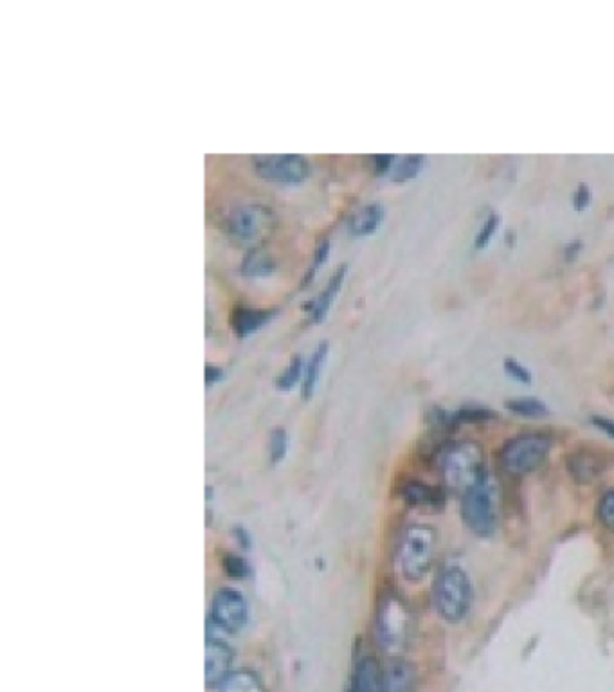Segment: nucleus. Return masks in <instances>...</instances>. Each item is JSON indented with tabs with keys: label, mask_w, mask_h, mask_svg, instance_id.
Masks as SVG:
<instances>
[{
	"label": "nucleus",
	"mask_w": 614,
	"mask_h": 692,
	"mask_svg": "<svg viewBox=\"0 0 614 692\" xmlns=\"http://www.w3.org/2000/svg\"><path fill=\"white\" fill-rule=\"evenodd\" d=\"M441 476L445 487L463 497L486 478L483 449L475 442L454 443L441 458Z\"/></svg>",
	"instance_id": "f257e3e1"
},
{
	"label": "nucleus",
	"mask_w": 614,
	"mask_h": 692,
	"mask_svg": "<svg viewBox=\"0 0 614 692\" xmlns=\"http://www.w3.org/2000/svg\"><path fill=\"white\" fill-rule=\"evenodd\" d=\"M438 535L430 524H411L403 530L396 550V562L405 580L418 582L430 569Z\"/></svg>",
	"instance_id": "f03ea898"
},
{
	"label": "nucleus",
	"mask_w": 614,
	"mask_h": 692,
	"mask_svg": "<svg viewBox=\"0 0 614 692\" xmlns=\"http://www.w3.org/2000/svg\"><path fill=\"white\" fill-rule=\"evenodd\" d=\"M472 584L459 566H445L434 584V606L438 615L450 622H461L470 609Z\"/></svg>",
	"instance_id": "7ed1b4c3"
},
{
	"label": "nucleus",
	"mask_w": 614,
	"mask_h": 692,
	"mask_svg": "<svg viewBox=\"0 0 614 692\" xmlns=\"http://www.w3.org/2000/svg\"><path fill=\"white\" fill-rule=\"evenodd\" d=\"M551 445V436L544 432H520L502 445L499 460L506 472L515 476H526L537 470L546 461Z\"/></svg>",
	"instance_id": "20e7f679"
},
{
	"label": "nucleus",
	"mask_w": 614,
	"mask_h": 692,
	"mask_svg": "<svg viewBox=\"0 0 614 692\" xmlns=\"http://www.w3.org/2000/svg\"><path fill=\"white\" fill-rule=\"evenodd\" d=\"M411 615L400 596L394 593L385 595L376 609L375 620V636L378 645L385 652L400 651L409 636Z\"/></svg>",
	"instance_id": "39448f33"
},
{
	"label": "nucleus",
	"mask_w": 614,
	"mask_h": 692,
	"mask_svg": "<svg viewBox=\"0 0 614 692\" xmlns=\"http://www.w3.org/2000/svg\"><path fill=\"white\" fill-rule=\"evenodd\" d=\"M461 515L466 528L477 537H490L497 528L495 488L486 476L477 487L463 496Z\"/></svg>",
	"instance_id": "423d86ee"
},
{
	"label": "nucleus",
	"mask_w": 614,
	"mask_h": 692,
	"mask_svg": "<svg viewBox=\"0 0 614 692\" xmlns=\"http://www.w3.org/2000/svg\"><path fill=\"white\" fill-rule=\"evenodd\" d=\"M254 173L272 184L297 186L310 177V162L299 153H268L252 157Z\"/></svg>",
	"instance_id": "0eeeda50"
},
{
	"label": "nucleus",
	"mask_w": 614,
	"mask_h": 692,
	"mask_svg": "<svg viewBox=\"0 0 614 692\" xmlns=\"http://www.w3.org/2000/svg\"><path fill=\"white\" fill-rule=\"evenodd\" d=\"M272 209L259 202L238 205L225 218V231L241 243H256L263 240L272 231Z\"/></svg>",
	"instance_id": "6e6552de"
},
{
	"label": "nucleus",
	"mask_w": 614,
	"mask_h": 692,
	"mask_svg": "<svg viewBox=\"0 0 614 692\" xmlns=\"http://www.w3.org/2000/svg\"><path fill=\"white\" fill-rule=\"evenodd\" d=\"M212 622L225 633H238L247 622V602L239 591L221 587L212 596Z\"/></svg>",
	"instance_id": "1a4fd4ad"
},
{
	"label": "nucleus",
	"mask_w": 614,
	"mask_h": 692,
	"mask_svg": "<svg viewBox=\"0 0 614 692\" xmlns=\"http://www.w3.org/2000/svg\"><path fill=\"white\" fill-rule=\"evenodd\" d=\"M232 651L220 638H207L205 642V685L220 687L232 672Z\"/></svg>",
	"instance_id": "9d476101"
},
{
	"label": "nucleus",
	"mask_w": 614,
	"mask_h": 692,
	"mask_svg": "<svg viewBox=\"0 0 614 692\" xmlns=\"http://www.w3.org/2000/svg\"><path fill=\"white\" fill-rule=\"evenodd\" d=\"M275 315L274 308H254L247 305H238L232 308L229 324L238 337H248L259 328H263Z\"/></svg>",
	"instance_id": "9b49d317"
},
{
	"label": "nucleus",
	"mask_w": 614,
	"mask_h": 692,
	"mask_svg": "<svg viewBox=\"0 0 614 692\" xmlns=\"http://www.w3.org/2000/svg\"><path fill=\"white\" fill-rule=\"evenodd\" d=\"M346 274H348V265L342 263L335 269V272L330 276L326 287L321 290V294L313 299V301H308V305L304 306L308 312H310V323L313 324H319L324 321L328 310L331 308L344 279H346Z\"/></svg>",
	"instance_id": "f8f14e48"
},
{
	"label": "nucleus",
	"mask_w": 614,
	"mask_h": 692,
	"mask_svg": "<svg viewBox=\"0 0 614 692\" xmlns=\"http://www.w3.org/2000/svg\"><path fill=\"white\" fill-rule=\"evenodd\" d=\"M402 499L412 506V508H427V510H438L445 503V494L441 488L427 485L423 481L411 479L407 481L400 490Z\"/></svg>",
	"instance_id": "ddd939ff"
},
{
	"label": "nucleus",
	"mask_w": 614,
	"mask_h": 692,
	"mask_svg": "<svg viewBox=\"0 0 614 692\" xmlns=\"http://www.w3.org/2000/svg\"><path fill=\"white\" fill-rule=\"evenodd\" d=\"M349 687L353 692H384V670L373 656H364L357 663Z\"/></svg>",
	"instance_id": "4468645a"
},
{
	"label": "nucleus",
	"mask_w": 614,
	"mask_h": 692,
	"mask_svg": "<svg viewBox=\"0 0 614 692\" xmlns=\"http://www.w3.org/2000/svg\"><path fill=\"white\" fill-rule=\"evenodd\" d=\"M384 692H416L412 665L403 660H393L384 669Z\"/></svg>",
	"instance_id": "2eb2a0df"
},
{
	"label": "nucleus",
	"mask_w": 614,
	"mask_h": 692,
	"mask_svg": "<svg viewBox=\"0 0 614 692\" xmlns=\"http://www.w3.org/2000/svg\"><path fill=\"white\" fill-rule=\"evenodd\" d=\"M384 220V207L378 202H371L362 205L348 218V231L353 236H369L373 234Z\"/></svg>",
	"instance_id": "dca6fc26"
},
{
	"label": "nucleus",
	"mask_w": 614,
	"mask_h": 692,
	"mask_svg": "<svg viewBox=\"0 0 614 692\" xmlns=\"http://www.w3.org/2000/svg\"><path fill=\"white\" fill-rule=\"evenodd\" d=\"M239 272L247 278H266L275 272V260L261 247H252L241 260Z\"/></svg>",
	"instance_id": "f3484780"
},
{
	"label": "nucleus",
	"mask_w": 614,
	"mask_h": 692,
	"mask_svg": "<svg viewBox=\"0 0 614 692\" xmlns=\"http://www.w3.org/2000/svg\"><path fill=\"white\" fill-rule=\"evenodd\" d=\"M326 357H328V342L322 341L317 344V348L313 350V353L306 364V371L302 375V389H301L302 398L308 400L313 395L317 382H319V377H321V371L324 368Z\"/></svg>",
	"instance_id": "a211bd4d"
},
{
	"label": "nucleus",
	"mask_w": 614,
	"mask_h": 692,
	"mask_svg": "<svg viewBox=\"0 0 614 692\" xmlns=\"http://www.w3.org/2000/svg\"><path fill=\"white\" fill-rule=\"evenodd\" d=\"M218 688L220 692H266L261 678L248 669L232 670Z\"/></svg>",
	"instance_id": "6ab92c4d"
},
{
	"label": "nucleus",
	"mask_w": 614,
	"mask_h": 692,
	"mask_svg": "<svg viewBox=\"0 0 614 692\" xmlns=\"http://www.w3.org/2000/svg\"><path fill=\"white\" fill-rule=\"evenodd\" d=\"M567 469L574 479L587 483L600 474V461L589 452H576L567 458Z\"/></svg>",
	"instance_id": "aec40b11"
},
{
	"label": "nucleus",
	"mask_w": 614,
	"mask_h": 692,
	"mask_svg": "<svg viewBox=\"0 0 614 692\" xmlns=\"http://www.w3.org/2000/svg\"><path fill=\"white\" fill-rule=\"evenodd\" d=\"M506 407L517 414V416H524V418H544L549 414V407L544 400L540 398H535V396H517V398H510L506 400Z\"/></svg>",
	"instance_id": "412c9836"
},
{
	"label": "nucleus",
	"mask_w": 614,
	"mask_h": 692,
	"mask_svg": "<svg viewBox=\"0 0 614 692\" xmlns=\"http://www.w3.org/2000/svg\"><path fill=\"white\" fill-rule=\"evenodd\" d=\"M423 166H425V157L423 155H418V153L405 155L398 162H394L391 178H393V182H398V184L409 182L414 177H418V173L421 171Z\"/></svg>",
	"instance_id": "4be33fe9"
},
{
	"label": "nucleus",
	"mask_w": 614,
	"mask_h": 692,
	"mask_svg": "<svg viewBox=\"0 0 614 692\" xmlns=\"http://www.w3.org/2000/svg\"><path fill=\"white\" fill-rule=\"evenodd\" d=\"M454 422H456V427L461 425V423H483V422H490L493 420L497 414L483 405V404H463L461 407H457L454 413Z\"/></svg>",
	"instance_id": "5701e85b"
},
{
	"label": "nucleus",
	"mask_w": 614,
	"mask_h": 692,
	"mask_svg": "<svg viewBox=\"0 0 614 692\" xmlns=\"http://www.w3.org/2000/svg\"><path fill=\"white\" fill-rule=\"evenodd\" d=\"M302 375H304V373H302V357H301V355H293V357L288 360L286 368L277 375V378H275V386H277L281 391H288V389H292V387L301 380Z\"/></svg>",
	"instance_id": "b1692460"
},
{
	"label": "nucleus",
	"mask_w": 614,
	"mask_h": 692,
	"mask_svg": "<svg viewBox=\"0 0 614 692\" xmlns=\"http://www.w3.org/2000/svg\"><path fill=\"white\" fill-rule=\"evenodd\" d=\"M330 250H331V243H330L328 238H324V240H321V241L317 243L315 252H313L312 265H310V269H308V272H306V278L302 279V285H308V283L313 279V276L317 274V270L326 263V260H328V256H330Z\"/></svg>",
	"instance_id": "393cba45"
},
{
	"label": "nucleus",
	"mask_w": 614,
	"mask_h": 692,
	"mask_svg": "<svg viewBox=\"0 0 614 692\" xmlns=\"http://www.w3.org/2000/svg\"><path fill=\"white\" fill-rule=\"evenodd\" d=\"M499 223H501L499 214H495V213L488 214V218L483 222L481 229H479L477 234H475V240H474L475 249H484V247L488 245V241L493 238L495 231L499 229Z\"/></svg>",
	"instance_id": "a878e982"
},
{
	"label": "nucleus",
	"mask_w": 614,
	"mask_h": 692,
	"mask_svg": "<svg viewBox=\"0 0 614 692\" xmlns=\"http://www.w3.org/2000/svg\"><path fill=\"white\" fill-rule=\"evenodd\" d=\"M598 519L600 523L609 528V530H614V490H607L601 497H600V503H598Z\"/></svg>",
	"instance_id": "bb28decb"
},
{
	"label": "nucleus",
	"mask_w": 614,
	"mask_h": 692,
	"mask_svg": "<svg viewBox=\"0 0 614 692\" xmlns=\"http://www.w3.org/2000/svg\"><path fill=\"white\" fill-rule=\"evenodd\" d=\"M502 369H504V373H506L508 377H511L513 380H517V382H520V384H531V380H533L531 371H529L524 364H520L517 359L506 357V359L502 360Z\"/></svg>",
	"instance_id": "cd10ccee"
},
{
	"label": "nucleus",
	"mask_w": 614,
	"mask_h": 692,
	"mask_svg": "<svg viewBox=\"0 0 614 692\" xmlns=\"http://www.w3.org/2000/svg\"><path fill=\"white\" fill-rule=\"evenodd\" d=\"M288 447V436L283 429H274L270 434V443H268V452H270V461L277 463L284 458Z\"/></svg>",
	"instance_id": "c85d7f7f"
},
{
	"label": "nucleus",
	"mask_w": 614,
	"mask_h": 692,
	"mask_svg": "<svg viewBox=\"0 0 614 692\" xmlns=\"http://www.w3.org/2000/svg\"><path fill=\"white\" fill-rule=\"evenodd\" d=\"M366 162L371 169L373 175L376 177H382L385 173L391 171V168L394 166V155H387V153H376V155H367L366 157Z\"/></svg>",
	"instance_id": "c756f323"
},
{
	"label": "nucleus",
	"mask_w": 614,
	"mask_h": 692,
	"mask_svg": "<svg viewBox=\"0 0 614 692\" xmlns=\"http://www.w3.org/2000/svg\"><path fill=\"white\" fill-rule=\"evenodd\" d=\"M223 568L232 578H243L247 575V564L238 555H227L223 559Z\"/></svg>",
	"instance_id": "7c9ffc66"
},
{
	"label": "nucleus",
	"mask_w": 614,
	"mask_h": 692,
	"mask_svg": "<svg viewBox=\"0 0 614 692\" xmlns=\"http://www.w3.org/2000/svg\"><path fill=\"white\" fill-rule=\"evenodd\" d=\"M591 204V189L587 184H578L574 195H573V207L574 211H583Z\"/></svg>",
	"instance_id": "2f4dec72"
},
{
	"label": "nucleus",
	"mask_w": 614,
	"mask_h": 692,
	"mask_svg": "<svg viewBox=\"0 0 614 692\" xmlns=\"http://www.w3.org/2000/svg\"><path fill=\"white\" fill-rule=\"evenodd\" d=\"M591 423H592L596 429L603 431L607 436L614 438V420H612V418L594 414V416H591Z\"/></svg>",
	"instance_id": "473e14b6"
},
{
	"label": "nucleus",
	"mask_w": 614,
	"mask_h": 692,
	"mask_svg": "<svg viewBox=\"0 0 614 692\" xmlns=\"http://www.w3.org/2000/svg\"><path fill=\"white\" fill-rule=\"evenodd\" d=\"M223 378V369L214 366V364H207L205 366V384L207 386H212L216 382H220Z\"/></svg>",
	"instance_id": "72a5a7b5"
},
{
	"label": "nucleus",
	"mask_w": 614,
	"mask_h": 692,
	"mask_svg": "<svg viewBox=\"0 0 614 692\" xmlns=\"http://www.w3.org/2000/svg\"><path fill=\"white\" fill-rule=\"evenodd\" d=\"M582 250V241H571V243H567L565 247H564V258L567 260V261H573V260H576V256H578V252Z\"/></svg>",
	"instance_id": "f704fd0d"
},
{
	"label": "nucleus",
	"mask_w": 614,
	"mask_h": 692,
	"mask_svg": "<svg viewBox=\"0 0 614 692\" xmlns=\"http://www.w3.org/2000/svg\"><path fill=\"white\" fill-rule=\"evenodd\" d=\"M506 243H508V247H513V243H515V232L513 231L506 232Z\"/></svg>",
	"instance_id": "c9c22d12"
}]
</instances>
